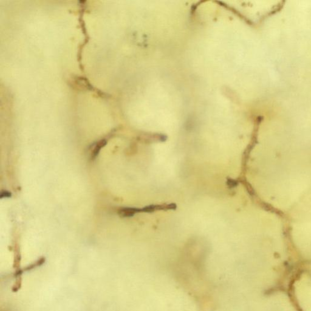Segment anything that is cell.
I'll return each instance as SVG.
<instances>
[{"label": "cell", "mask_w": 311, "mask_h": 311, "mask_svg": "<svg viewBox=\"0 0 311 311\" xmlns=\"http://www.w3.org/2000/svg\"><path fill=\"white\" fill-rule=\"evenodd\" d=\"M156 210H158V205H151L141 209V212L145 213H151Z\"/></svg>", "instance_id": "3957f363"}, {"label": "cell", "mask_w": 311, "mask_h": 311, "mask_svg": "<svg viewBox=\"0 0 311 311\" xmlns=\"http://www.w3.org/2000/svg\"><path fill=\"white\" fill-rule=\"evenodd\" d=\"M11 196H12V194L11 192H9L7 190H2L1 192L0 197L2 199L3 198H10Z\"/></svg>", "instance_id": "5b68a950"}, {"label": "cell", "mask_w": 311, "mask_h": 311, "mask_svg": "<svg viewBox=\"0 0 311 311\" xmlns=\"http://www.w3.org/2000/svg\"><path fill=\"white\" fill-rule=\"evenodd\" d=\"M106 144V142L105 140H100L99 142L96 143V144L93 147V149L91 151V159H96V158L99 154L101 149L105 146Z\"/></svg>", "instance_id": "7a4b0ae2"}, {"label": "cell", "mask_w": 311, "mask_h": 311, "mask_svg": "<svg viewBox=\"0 0 311 311\" xmlns=\"http://www.w3.org/2000/svg\"><path fill=\"white\" fill-rule=\"evenodd\" d=\"M141 212V209L133 207H124L119 210L118 214L120 217L128 218L133 216L136 213Z\"/></svg>", "instance_id": "6da1fadb"}, {"label": "cell", "mask_w": 311, "mask_h": 311, "mask_svg": "<svg viewBox=\"0 0 311 311\" xmlns=\"http://www.w3.org/2000/svg\"><path fill=\"white\" fill-rule=\"evenodd\" d=\"M227 184L228 187H230V188H234V187L237 186L238 182H237V181L233 180V179H227Z\"/></svg>", "instance_id": "277c9868"}]
</instances>
